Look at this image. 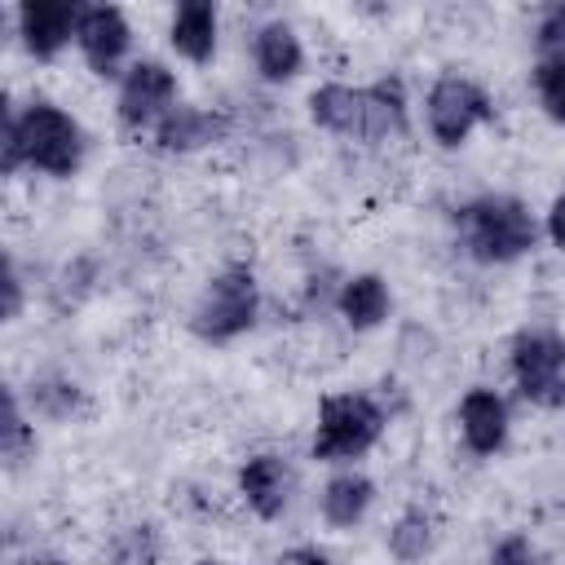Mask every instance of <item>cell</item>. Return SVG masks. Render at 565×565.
<instances>
[{
	"instance_id": "obj_1",
	"label": "cell",
	"mask_w": 565,
	"mask_h": 565,
	"mask_svg": "<svg viewBox=\"0 0 565 565\" xmlns=\"http://www.w3.org/2000/svg\"><path fill=\"white\" fill-rule=\"evenodd\" d=\"M88 137L71 110H62L49 97H31L26 106L4 102V128H0V172L18 177L22 168L71 181L84 168Z\"/></svg>"
},
{
	"instance_id": "obj_2",
	"label": "cell",
	"mask_w": 565,
	"mask_h": 565,
	"mask_svg": "<svg viewBox=\"0 0 565 565\" xmlns=\"http://www.w3.org/2000/svg\"><path fill=\"white\" fill-rule=\"evenodd\" d=\"M539 216L516 194H477L455 207V243L477 265H516L539 247Z\"/></svg>"
},
{
	"instance_id": "obj_3",
	"label": "cell",
	"mask_w": 565,
	"mask_h": 565,
	"mask_svg": "<svg viewBox=\"0 0 565 565\" xmlns=\"http://www.w3.org/2000/svg\"><path fill=\"white\" fill-rule=\"evenodd\" d=\"M384 428H388V411L380 406V397H371L362 388L327 393L318 402L309 455L318 463H331V468H353L362 455H371L380 446Z\"/></svg>"
},
{
	"instance_id": "obj_4",
	"label": "cell",
	"mask_w": 565,
	"mask_h": 565,
	"mask_svg": "<svg viewBox=\"0 0 565 565\" xmlns=\"http://www.w3.org/2000/svg\"><path fill=\"white\" fill-rule=\"evenodd\" d=\"M260 318V282L247 260L221 265L190 305V335L203 344H234Z\"/></svg>"
},
{
	"instance_id": "obj_5",
	"label": "cell",
	"mask_w": 565,
	"mask_h": 565,
	"mask_svg": "<svg viewBox=\"0 0 565 565\" xmlns=\"http://www.w3.org/2000/svg\"><path fill=\"white\" fill-rule=\"evenodd\" d=\"M508 375L521 402L565 411V335L556 327H521L508 344Z\"/></svg>"
},
{
	"instance_id": "obj_6",
	"label": "cell",
	"mask_w": 565,
	"mask_h": 565,
	"mask_svg": "<svg viewBox=\"0 0 565 565\" xmlns=\"http://www.w3.org/2000/svg\"><path fill=\"white\" fill-rule=\"evenodd\" d=\"M494 119V97L468 75H437L424 93V128L441 150L463 146L481 124Z\"/></svg>"
},
{
	"instance_id": "obj_7",
	"label": "cell",
	"mask_w": 565,
	"mask_h": 565,
	"mask_svg": "<svg viewBox=\"0 0 565 565\" xmlns=\"http://www.w3.org/2000/svg\"><path fill=\"white\" fill-rule=\"evenodd\" d=\"M177 93H181V84H177V71L168 62L137 57L124 71L119 93H115V119H119V128H128L137 137L141 132H154L159 119L177 106Z\"/></svg>"
},
{
	"instance_id": "obj_8",
	"label": "cell",
	"mask_w": 565,
	"mask_h": 565,
	"mask_svg": "<svg viewBox=\"0 0 565 565\" xmlns=\"http://www.w3.org/2000/svg\"><path fill=\"white\" fill-rule=\"evenodd\" d=\"M75 49L84 57V66L102 79H124V71L132 66V22L119 4H84L79 13V31H75Z\"/></svg>"
},
{
	"instance_id": "obj_9",
	"label": "cell",
	"mask_w": 565,
	"mask_h": 565,
	"mask_svg": "<svg viewBox=\"0 0 565 565\" xmlns=\"http://www.w3.org/2000/svg\"><path fill=\"white\" fill-rule=\"evenodd\" d=\"M79 13L84 4L75 0H22L13 9V31L35 62H53L66 44H75Z\"/></svg>"
},
{
	"instance_id": "obj_10",
	"label": "cell",
	"mask_w": 565,
	"mask_h": 565,
	"mask_svg": "<svg viewBox=\"0 0 565 565\" xmlns=\"http://www.w3.org/2000/svg\"><path fill=\"white\" fill-rule=\"evenodd\" d=\"M238 499L260 516V521H278L287 508H291V494H296V468L287 455L278 450H256L238 463Z\"/></svg>"
},
{
	"instance_id": "obj_11",
	"label": "cell",
	"mask_w": 565,
	"mask_h": 565,
	"mask_svg": "<svg viewBox=\"0 0 565 565\" xmlns=\"http://www.w3.org/2000/svg\"><path fill=\"white\" fill-rule=\"evenodd\" d=\"M230 137V115L216 110V106H194V102H177L159 128L150 132V146L159 154H199V150H212Z\"/></svg>"
},
{
	"instance_id": "obj_12",
	"label": "cell",
	"mask_w": 565,
	"mask_h": 565,
	"mask_svg": "<svg viewBox=\"0 0 565 565\" xmlns=\"http://www.w3.org/2000/svg\"><path fill=\"white\" fill-rule=\"evenodd\" d=\"M459 437L463 446L477 455V459H490L508 446V433H512V411H508V397L499 388H486V384H472L463 397H459Z\"/></svg>"
},
{
	"instance_id": "obj_13",
	"label": "cell",
	"mask_w": 565,
	"mask_h": 565,
	"mask_svg": "<svg viewBox=\"0 0 565 565\" xmlns=\"http://www.w3.org/2000/svg\"><path fill=\"white\" fill-rule=\"evenodd\" d=\"M362 102H366L362 146H384V141H397L411 132V97H406L402 75H380V79L362 84Z\"/></svg>"
},
{
	"instance_id": "obj_14",
	"label": "cell",
	"mask_w": 565,
	"mask_h": 565,
	"mask_svg": "<svg viewBox=\"0 0 565 565\" xmlns=\"http://www.w3.org/2000/svg\"><path fill=\"white\" fill-rule=\"evenodd\" d=\"M331 309L340 313V322H344L349 331H375V327H384L388 313H393V287H388V278L375 274V269L349 274V278H340Z\"/></svg>"
},
{
	"instance_id": "obj_15",
	"label": "cell",
	"mask_w": 565,
	"mask_h": 565,
	"mask_svg": "<svg viewBox=\"0 0 565 565\" xmlns=\"http://www.w3.org/2000/svg\"><path fill=\"white\" fill-rule=\"evenodd\" d=\"M252 66L265 84H291L305 71V44L291 22L269 18L252 31Z\"/></svg>"
},
{
	"instance_id": "obj_16",
	"label": "cell",
	"mask_w": 565,
	"mask_h": 565,
	"mask_svg": "<svg viewBox=\"0 0 565 565\" xmlns=\"http://www.w3.org/2000/svg\"><path fill=\"white\" fill-rule=\"evenodd\" d=\"M375 508V481L358 468H335L318 490V516L331 530H353Z\"/></svg>"
},
{
	"instance_id": "obj_17",
	"label": "cell",
	"mask_w": 565,
	"mask_h": 565,
	"mask_svg": "<svg viewBox=\"0 0 565 565\" xmlns=\"http://www.w3.org/2000/svg\"><path fill=\"white\" fill-rule=\"evenodd\" d=\"M216 40H221V13L212 0H185L172 9L168 18V44L177 49V57L207 66L216 57Z\"/></svg>"
},
{
	"instance_id": "obj_18",
	"label": "cell",
	"mask_w": 565,
	"mask_h": 565,
	"mask_svg": "<svg viewBox=\"0 0 565 565\" xmlns=\"http://www.w3.org/2000/svg\"><path fill=\"white\" fill-rule=\"evenodd\" d=\"M309 119L344 141H362V119H366V102H362V84H340L327 79L309 93Z\"/></svg>"
},
{
	"instance_id": "obj_19",
	"label": "cell",
	"mask_w": 565,
	"mask_h": 565,
	"mask_svg": "<svg viewBox=\"0 0 565 565\" xmlns=\"http://www.w3.org/2000/svg\"><path fill=\"white\" fill-rule=\"evenodd\" d=\"M84 406H88V393H84L71 375H62V371H44V375H35V380L26 384V411H31L35 419L71 424V419L84 415Z\"/></svg>"
},
{
	"instance_id": "obj_20",
	"label": "cell",
	"mask_w": 565,
	"mask_h": 565,
	"mask_svg": "<svg viewBox=\"0 0 565 565\" xmlns=\"http://www.w3.org/2000/svg\"><path fill=\"white\" fill-rule=\"evenodd\" d=\"M384 547L397 565H419L424 556H433L437 547V516L424 508V503H411L393 516L388 534H384Z\"/></svg>"
},
{
	"instance_id": "obj_21",
	"label": "cell",
	"mask_w": 565,
	"mask_h": 565,
	"mask_svg": "<svg viewBox=\"0 0 565 565\" xmlns=\"http://www.w3.org/2000/svg\"><path fill=\"white\" fill-rule=\"evenodd\" d=\"M0 455L9 468H22L35 459V415H26L22 393L9 384L4 388V419H0Z\"/></svg>"
},
{
	"instance_id": "obj_22",
	"label": "cell",
	"mask_w": 565,
	"mask_h": 565,
	"mask_svg": "<svg viewBox=\"0 0 565 565\" xmlns=\"http://www.w3.org/2000/svg\"><path fill=\"white\" fill-rule=\"evenodd\" d=\"M102 561H106V565H159V561H163V534H159L150 521L119 525V530L106 539Z\"/></svg>"
},
{
	"instance_id": "obj_23",
	"label": "cell",
	"mask_w": 565,
	"mask_h": 565,
	"mask_svg": "<svg viewBox=\"0 0 565 565\" xmlns=\"http://www.w3.org/2000/svg\"><path fill=\"white\" fill-rule=\"evenodd\" d=\"M93 287H97V265H93V256H75V260H66V265L53 274L49 300H53L57 313H66V309H79V305L93 296Z\"/></svg>"
},
{
	"instance_id": "obj_24",
	"label": "cell",
	"mask_w": 565,
	"mask_h": 565,
	"mask_svg": "<svg viewBox=\"0 0 565 565\" xmlns=\"http://www.w3.org/2000/svg\"><path fill=\"white\" fill-rule=\"evenodd\" d=\"M530 84H534L543 115L552 124H565V57H534Z\"/></svg>"
},
{
	"instance_id": "obj_25",
	"label": "cell",
	"mask_w": 565,
	"mask_h": 565,
	"mask_svg": "<svg viewBox=\"0 0 565 565\" xmlns=\"http://www.w3.org/2000/svg\"><path fill=\"white\" fill-rule=\"evenodd\" d=\"M534 53L539 57H565V4H547L534 22Z\"/></svg>"
},
{
	"instance_id": "obj_26",
	"label": "cell",
	"mask_w": 565,
	"mask_h": 565,
	"mask_svg": "<svg viewBox=\"0 0 565 565\" xmlns=\"http://www.w3.org/2000/svg\"><path fill=\"white\" fill-rule=\"evenodd\" d=\"M490 565H543V556H539V547H534L530 534L512 530V534L494 539V547H490Z\"/></svg>"
},
{
	"instance_id": "obj_27",
	"label": "cell",
	"mask_w": 565,
	"mask_h": 565,
	"mask_svg": "<svg viewBox=\"0 0 565 565\" xmlns=\"http://www.w3.org/2000/svg\"><path fill=\"white\" fill-rule=\"evenodd\" d=\"M0 287H4V322H18L22 318V309H26V278H22V265H18V256L13 252H4V278H0Z\"/></svg>"
},
{
	"instance_id": "obj_28",
	"label": "cell",
	"mask_w": 565,
	"mask_h": 565,
	"mask_svg": "<svg viewBox=\"0 0 565 565\" xmlns=\"http://www.w3.org/2000/svg\"><path fill=\"white\" fill-rule=\"evenodd\" d=\"M543 234H547V243H552L556 252H565V194H556V199L547 203V212H543Z\"/></svg>"
},
{
	"instance_id": "obj_29",
	"label": "cell",
	"mask_w": 565,
	"mask_h": 565,
	"mask_svg": "<svg viewBox=\"0 0 565 565\" xmlns=\"http://www.w3.org/2000/svg\"><path fill=\"white\" fill-rule=\"evenodd\" d=\"M274 565H331L327 561V552H318V547H287V552H278V561Z\"/></svg>"
},
{
	"instance_id": "obj_30",
	"label": "cell",
	"mask_w": 565,
	"mask_h": 565,
	"mask_svg": "<svg viewBox=\"0 0 565 565\" xmlns=\"http://www.w3.org/2000/svg\"><path fill=\"white\" fill-rule=\"evenodd\" d=\"M22 565H66V561L62 556H26Z\"/></svg>"
},
{
	"instance_id": "obj_31",
	"label": "cell",
	"mask_w": 565,
	"mask_h": 565,
	"mask_svg": "<svg viewBox=\"0 0 565 565\" xmlns=\"http://www.w3.org/2000/svg\"><path fill=\"white\" fill-rule=\"evenodd\" d=\"M194 565H230V561H194Z\"/></svg>"
}]
</instances>
